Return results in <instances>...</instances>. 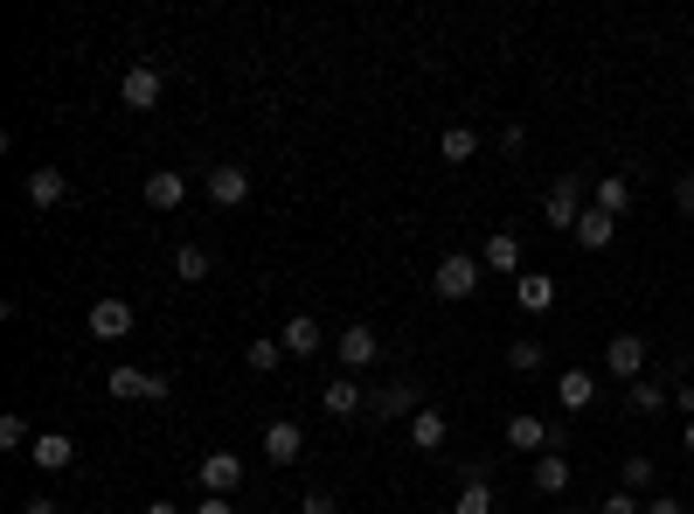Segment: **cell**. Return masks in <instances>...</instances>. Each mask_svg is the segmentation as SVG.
<instances>
[{
  "instance_id": "8992f818",
  "label": "cell",
  "mask_w": 694,
  "mask_h": 514,
  "mask_svg": "<svg viewBox=\"0 0 694 514\" xmlns=\"http://www.w3.org/2000/svg\"><path fill=\"white\" fill-rule=\"evenodd\" d=\"M118 97H125V112H153L167 97V76L153 70V63H133V70L118 76Z\"/></svg>"
},
{
  "instance_id": "4316f807",
  "label": "cell",
  "mask_w": 694,
  "mask_h": 514,
  "mask_svg": "<svg viewBox=\"0 0 694 514\" xmlns=\"http://www.w3.org/2000/svg\"><path fill=\"white\" fill-rule=\"evenodd\" d=\"M611 237H619V216H604V209H583V223H577V244H583V250H604Z\"/></svg>"
},
{
  "instance_id": "ab89813d",
  "label": "cell",
  "mask_w": 694,
  "mask_h": 514,
  "mask_svg": "<svg viewBox=\"0 0 694 514\" xmlns=\"http://www.w3.org/2000/svg\"><path fill=\"white\" fill-rule=\"evenodd\" d=\"M139 514H182V507H174V501H146Z\"/></svg>"
},
{
  "instance_id": "4dcf8cb0",
  "label": "cell",
  "mask_w": 694,
  "mask_h": 514,
  "mask_svg": "<svg viewBox=\"0 0 694 514\" xmlns=\"http://www.w3.org/2000/svg\"><path fill=\"white\" fill-rule=\"evenodd\" d=\"M653 480H660V473H653V459H646V452H632V459H625V494H646Z\"/></svg>"
},
{
  "instance_id": "8d00e7d4",
  "label": "cell",
  "mask_w": 694,
  "mask_h": 514,
  "mask_svg": "<svg viewBox=\"0 0 694 514\" xmlns=\"http://www.w3.org/2000/svg\"><path fill=\"white\" fill-rule=\"evenodd\" d=\"M646 514H687V507H681L674 494H653V501H646Z\"/></svg>"
},
{
  "instance_id": "8fae6325",
  "label": "cell",
  "mask_w": 694,
  "mask_h": 514,
  "mask_svg": "<svg viewBox=\"0 0 694 514\" xmlns=\"http://www.w3.org/2000/svg\"><path fill=\"white\" fill-rule=\"evenodd\" d=\"M91 333L97 341H125V333H133V299H91Z\"/></svg>"
},
{
  "instance_id": "f1b7e54d",
  "label": "cell",
  "mask_w": 694,
  "mask_h": 514,
  "mask_svg": "<svg viewBox=\"0 0 694 514\" xmlns=\"http://www.w3.org/2000/svg\"><path fill=\"white\" fill-rule=\"evenodd\" d=\"M507 369H514V376H535V369H542V341H535V333L507 341Z\"/></svg>"
},
{
  "instance_id": "277c9868",
  "label": "cell",
  "mask_w": 694,
  "mask_h": 514,
  "mask_svg": "<svg viewBox=\"0 0 694 514\" xmlns=\"http://www.w3.org/2000/svg\"><path fill=\"white\" fill-rule=\"evenodd\" d=\"M424 410V390L410 376H396V382H382V390H369V418L375 424H396V418H417Z\"/></svg>"
},
{
  "instance_id": "7c38bea8",
  "label": "cell",
  "mask_w": 694,
  "mask_h": 514,
  "mask_svg": "<svg viewBox=\"0 0 694 514\" xmlns=\"http://www.w3.org/2000/svg\"><path fill=\"white\" fill-rule=\"evenodd\" d=\"M341 369L354 376V369H375V354H382V341H375V327H341Z\"/></svg>"
},
{
  "instance_id": "4fadbf2b",
  "label": "cell",
  "mask_w": 694,
  "mask_h": 514,
  "mask_svg": "<svg viewBox=\"0 0 694 514\" xmlns=\"http://www.w3.org/2000/svg\"><path fill=\"white\" fill-rule=\"evenodd\" d=\"M299 452H305V431H299L292 418H271V424H265V459H271V466H292Z\"/></svg>"
},
{
  "instance_id": "f35d334b",
  "label": "cell",
  "mask_w": 694,
  "mask_h": 514,
  "mask_svg": "<svg viewBox=\"0 0 694 514\" xmlns=\"http://www.w3.org/2000/svg\"><path fill=\"white\" fill-rule=\"evenodd\" d=\"M21 514H63V507L49 501V494H35V501H21Z\"/></svg>"
},
{
  "instance_id": "74e56055",
  "label": "cell",
  "mask_w": 694,
  "mask_h": 514,
  "mask_svg": "<svg viewBox=\"0 0 694 514\" xmlns=\"http://www.w3.org/2000/svg\"><path fill=\"white\" fill-rule=\"evenodd\" d=\"M674 410H681V418H694V382H681V390H674Z\"/></svg>"
},
{
  "instance_id": "60d3db41",
  "label": "cell",
  "mask_w": 694,
  "mask_h": 514,
  "mask_svg": "<svg viewBox=\"0 0 694 514\" xmlns=\"http://www.w3.org/2000/svg\"><path fill=\"white\" fill-rule=\"evenodd\" d=\"M681 445H687V459H694V418H687V431H681Z\"/></svg>"
},
{
  "instance_id": "e575fe53",
  "label": "cell",
  "mask_w": 694,
  "mask_h": 514,
  "mask_svg": "<svg viewBox=\"0 0 694 514\" xmlns=\"http://www.w3.org/2000/svg\"><path fill=\"white\" fill-rule=\"evenodd\" d=\"M299 514H333V494H320V486H313V494L299 501Z\"/></svg>"
},
{
  "instance_id": "44dd1931",
  "label": "cell",
  "mask_w": 694,
  "mask_h": 514,
  "mask_svg": "<svg viewBox=\"0 0 694 514\" xmlns=\"http://www.w3.org/2000/svg\"><path fill=\"white\" fill-rule=\"evenodd\" d=\"M479 265L521 278V237H514V229H494V237H486V250H479Z\"/></svg>"
},
{
  "instance_id": "9a60e30c",
  "label": "cell",
  "mask_w": 694,
  "mask_h": 514,
  "mask_svg": "<svg viewBox=\"0 0 694 514\" xmlns=\"http://www.w3.org/2000/svg\"><path fill=\"white\" fill-rule=\"evenodd\" d=\"M320 410L327 418H354V410H369V397L354 376H333V382H320Z\"/></svg>"
},
{
  "instance_id": "5bb4252c",
  "label": "cell",
  "mask_w": 694,
  "mask_h": 514,
  "mask_svg": "<svg viewBox=\"0 0 694 514\" xmlns=\"http://www.w3.org/2000/svg\"><path fill=\"white\" fill-rule=\"evenodd\" d=\"M182 202H188V182H182V174H174V167H153V174H146V209L174 216V209H182Z\"/></svg>"
},
{
  "instance_id": "9c48e42d",
  "label": "cell",
  "mask_w": 694,
  "mask_h": 514,
  "mask_svg": "<svg viewBox=\"0 0 694 514\" xmlns=\"http://www.w3.org/2000/svg\"><path fill=\"white\" fill-rule=\"evenodd\" d=\"M209 202H216V209H244V202H250V167L216 161L209 167Z\"/></svg>"
},
{
  "instance_id": "2e32d148",
  "label": "cell",
  "mask_w": 694,
  "mask_h": 514,
  "mask_svg": "<svg viewBox=\"0 0 694 514\" xmlns=\"http://www.w3.org/2000/svg\"><path fill=\"white\" fill-rule=\"evenodd\" d=\"M29 459H35V466H42V473H63V466H70V459H76V439H70V431H35V445H29Z\"/></svg>"
},
{
  "instance_id": "5b68a950",
  "label": "cell",
  "mask_w": 694,
  "mask_h": 514,
  "mask_svg": "<svg viewBox=\"0 0 694 514\" xmlns=\"http://www.w3.org/2000/svg\"><path fill=\"white\" fill-rule=\"evenodd\" d=\"M105 390H112L118 403H160V397H167V376H160V369H133V362H118V369L105 376Z\"/></svg>"
},
{
  "instance_id": "52a82bcc",
  "label": "cell",
  "mask_w": 694,
  "mask_h": 514,
  "mask_svg": "<svg viewBox=\"0 0 694 514\" xmlns=\"http://www.w3.org/2000/svg\"><path fill=\"white\" fill-rule=\"evenodd\" d=\"M604 369L619 382H639V376H646V333H611V341H604Z\"/></svg>"
},
{
  "instance_id": "83f0119b",
  "label": "cell",
  "mask_w": 694,
  "mask_h": 514,
  "mask_svg": "<svg viewBox=\"0 0 694 514\" xmlns=\"http://www.w3.org/2000/svg\"><path fill=\"white\" fill-rule=\"evenodd\" d=\"M438 153H445V161L458 167V161H473V153H479V133H473V125H445V140H438Z\"/></svg>"
},
{
  "instance_id": "cb8c5ba5",
  "label": "cell",
  "mask_w": 694,
  "mask_h": 514,
  "mask_svg": "<svg viewBox=\"0 0 694 514\" xmlns=\"http://www.w3.org/2000/svg\"><path fill=\"white\" fill-rule=\"evenodd\" d=\"M209 265H216L209 244H182L174 250V278H182V286H209Z\"/></svg>"
},
{
  "instance_id": "ac0fdd59",
  "label": "cell",
  "mask_w": 694,
  "mask_h": 514,
  "mask_svg": "<svg viewBox=\"0 0 694 514\" xmlns=\"http://www.w3.org/2000/svg\"><path fill=\"white\" fill-rule=\"evenodd\" d=\"M278 341H286L292 362H305V354H320V320L313 313H292L286 327H278Z\"/></svg>"
},
{
  "instance_id": "d6986e66",
  "label": "cell",
  "mask_w": 694,
  "mask_h": 514,
  "mask_svg": "<svg viewBox=\"0 0 694 514\" xmlns=\"http://www.w3.org/2000/svg\"><path fill=\"white\" fill-rule=\"evenodd\" d=\"M556 403L562 410H590V403H598V376H590V369H562L556 376Z\"/></svg>"
},
{
  "instance_id": "7a4b0ae2",
  "label": "cell",
  "mask_w": 694,
  "mask_h": 514,
  "mask_svg": "<svg viewBox=\"0 0 694 514\" xmlns=\"http://www.w3.org/2000/svg\"><path fill=\"white\" fill-rule=\"evenodd\" d=\"M577 223H583V174H556L549 195H542V229H570L577 237Z\"/></svg>"
},
{
  "instance_id": "f546056e",
  "label": "cell",
  "mask_w": 694,
  "mask_h": 514,
  "mask_svg": "<svg viewBox=\"0 0 694 514\" xmlns=\"http://www.w3.org/2000/svg\"><path fill=\"white\" fill-rule=\"evenodd\" d=\"M29 445H35L29 418H14V410H8V418H0V452H29Z\"/></svg>"
},
{
  "instance_id": "d590c367",
  "label": "cell",
  "mask_w": 694,
  "mask_h": 514,
  "mask_svg": "<svg viewBox=\"0 0 694 514\" xmlns=\"http://www.w3.org/2000/svg\"><path fill=\"white\" fill-rule=\"evenodd\" d=\"M188 514H237V507H229V501H216V494H201V501H195Z\"/></svg>"
},
{
  "instance_id": "836d02e7",
  "label": "cell",
  "mask_w": 694,
  "mask_h": 514,
  "mask_svg": "<svg viewBox=\"0 0 694 514\" xmlns=\"http://www.w3.org/2000/svg\"><path fill=\"white\" fill-rule=\"evenodd\" d=\"M674 209H681V216H694V167H687L681 182H674Z\"/></svg>"
},
{
  "instance_id": "484cf974",
  "label": "cell",
  "mask_w": 694,
  "mask_h": 514,
  "mask_svg": "<svg viewBox=\"0 0 694 514\" xmlns=\"http://www.w3.org/2000/svg\"><path fill=\"white\" fill-rule=\"evenodd\" d=\"M625 403L639 410V418H660V410L674 403V390H660V382H646V376H639V382H625Z\"/></svg>"
},
{
  "instance_id": "7402d4cb",
  "label": "cell",
  "mask_w": 694,
  "mask_h": 514,
  "mask_svg": "<svg viewBox=\"0 0 694 514\" xmlns=\"http://www.w3.org/2000/svg\"><path fill=\"white\" fill-rule=\"evenodd\" d=\"M590 209L625 216V209H632V174H598V195H590Z\"/></svg>"
},
{
  "instance_id": "ba28073f",
  "label": "cell",
  "mask_w": 694,
  "mask_h": 514,
  "mask_svg": "<svg viewBox=\"0 0 694 514\" xmlns=\"http://www.w3.org/2000/svg\"><path fill=\"white\" fill-rule=\"evenodd\" d=\"M237 486H244V459H237V452H201V494L229 501Z\"/></svg>"
},
{
  "instance_id": "ffe728a7",
  "label": "cell",
  "mask_w": 694,
  "mask_h": 514,
  "mask_svg": "<svg viewBox=\"0 0 694 514\" xmlns=\"http://www.w3.org/2000/svg\"><path fill=\"white\" fill-rule=\"evenodd\" d=\"M445 439H452V424H445V410H417V418H410V445L417 452H445Z\"/></svg>"
},
{
  "instance_id": "d6a6232c",
  "label": "cell",
  "mask_w": 694,
  "mask_h": 514,
  "mask_svg": "<svg viewBox=\"0 0 694 514\" xmlns=\"http://www.w3.org/2000/svg\"><path fill=\"white\" fill-rule=\"evenodd\" d=\"M598 514H646V501H639V494H625V486H619V494H604V507Z\"/></svg>"
},
{
  "instance_id": "603a6c76",
  "label": "cell",
  "mask_w": 694,
  "mask_h": 514,
  "mask_svg": "<svg viewBox=\"0 0 694 514\" xmlns=\"http://www.w3.org/2000/svg\"><path fill=\"white\" fill-rule=\"evenodd\" d=\"M528 480H535V494H570V459H562V452H542Z\"/></svg>"
},
{
  "instance_id": "3957f363",
  "label": "cell",
  "mask_w": 694,
  "mask_h": 514,
  "mask_svg": "<svg viewBox=\"0 0 694 514\" xmlns=\"http://www.w3.org/2000/svg\"><path fill=\"white\" fill-rule=\"evenodd\" d=\"M507 445L542 459V452H562V445H570V431H562V424H542L535 410H514V418H507Z\"/></svg>"
},
{
  "instance_id": "6da1fadb",
  "label": "cell",
  "mask_w": 694,
  "mask_h": 514,
  "mask_svg": "<svg viewBox=\"0 0 694 514\" xmlns=\"http://www.w3.org/2000/svg\"><path fill=\"white\" fill-rule=\"evenodd\" d=\"M479 278H486V265L473 250H445L438 265H431V292H438V299H473Z\"/></svg>"
},
{
  "instance_id": "e0dca14e",
  "label": "cell",
  "mask_w": 694,
  "mask_h": 514,
  "mask_svg": "<svg viewBox=\"0 0 694 514\" xmlns=\"http://www.w3.org/2000/svg\"><path fill=\"white\" fill-rule=\"evenodd\" d=\"M514 306H521V313H549L556 306V278L549 271H521L514 278Z\"/></svg>"
},
{
  "instance_id": "30bf717a",
  "label": "cell",
  "mask_w": 694,
  "mask_h": 514,
  "mask_svg": "<svg viewBox=\"0 0 694 514\" xmlns=\"http://www.w3.org/2000/svg\"><path fill=\"white\" fill-rule=\"evenodd\" d=\"M21 195H29V209H63V202H70V174L63 167H29Z\"/></svg>"
},
{
  "instance_id": "d4e9b609",
  "label": "cell",
  "mask_w": 694,
  "mask_h": 514,
  "mask_svg": "<svg viewBox=\"0 0 694 514\" xmlns=\"http://www.w3.org/2000/svg\"><path fill=\"white\" fill-rule=\"evenodd\" d=\"M244 362H250L257 376H278V369H286V341H278V333H257V341L244 348Z\"/></svg>"
},
{
  "instance_id": "1f68e13d",
  "label": "cell",
  "mask_w": 694,
  "mask_h": 514,
  "mask_svg": "<svg viewBox=\"0 0 694 514\" xmlns=\"http://www.w3.org/2000/svg\"><path fill=\"white\" fill-rule=\"evenodd\" d=\"M452 514H494V486H458Z\"/></svg>"
}]
</instances>
